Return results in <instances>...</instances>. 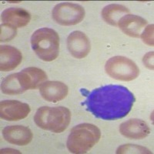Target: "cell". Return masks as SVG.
Wrapping results in <instances>:
<instances>
[{
  "label": "cell",
  "instance_id": "obj_1",
  "mask_svg": "<svg viewBox=\"0 0 154 154\" xmlns=\"http://www.w3.org/2000/svg\"><path fill=\"white\" fill-rule=\"evenodd\" d=\"M134 102V96L126 87L107 85L90 92L86 96L84 105L96 118L116 120L127 116Z\"/></svg>",
  "mask_w": 154,
  "mask_h": 154
},
{
  "label": "cell",
  "instance_id": "obj_2",
  "mask_svg": "<svg viewBox=\"0 0 154 154\" xmlns=\"http://www.w3.org/2000/svg\"><path fill=\"white\" fill-rule=\"evenodd\" d=\"M70 120L71 112L64 106H42L37 109L34 116V122L37 126L55 133L64 131L69 125Z\"/></svg>",
  "mask_w": 154,
  "mask_h": 154
},
{
  "label": "cell",
  "instance_id": "obj_3",
  "mask_svg": "<svg viewBox=\"0 0 154 154\" xmlns=\"http://www.w3.org/2000/svg\"><path fill=\"white\" fill-rule=\"evenodd\" d=\"M101 132L91 123H81L73 127L67 139L66 146L72 153L83 154L99 142Z\"/></svg>",
  "mask_w": 154,
  "mask_h": 154
},
{
  "label": "cell",
  "instance_id": "obj_4",
  "mask_svg": "<svg viewBox=\"0 0 154 154\" xmlns=\"http://www.w3.org/2000/svg\"><path fill=\"white\" fill-rule=\"evenodd\" d=\"M32 48L40 60L45 62L55 60L60 53V37L55 30L41 28L31 36Z\"/></svg>",
  "mask_w": 154,
  "mask_h": 154
},
{
  "label": "cell",
  "instance_id": "obj_5",
  "mask_svg": "<svg viewBox=\"0 0 154 154\" xmlns=\"http://www.w3.org/2000/svg\"><path fill=\"white\" fill-rule=\"evenodd\" d=\"M105 70L112 79L121 81H132L140 74V69L133 60L120 56H113L107 60Z\"/></svg>",
  "mask_w": 154,
  "mask_h": 154
},
{
  "label": "cell",
  "instance_id": "obj_6",
  "mask_svg": "<svg viewBox=\"0 0 154 154\" xmlns=\"http://www.w3.org/2000/svg\"><path fill=\"white\" fill-rule=\"evenodd\" d=\"M85 9L82 5L72 2H61L55 5L52 11L54 21L61 26H73L82 21Z\"/></svg>",
  "mask_w": 154,
  "mask_h": 154
},
{
  "label": "cell",
  "instance_id": "obj_7",
  "mask_svg": "<svg viewBox=\"0 0 154 154\" xmlns=\"http://www.w3.org/2000/svg\"><path fill=\"white\" fill-rule=\"evenodd\" d=\"M2 93L7 95H17L28 89H33L31 79L26 70L23 69L17 73H12L5 77L1 85Z\"/></svg>",
  "mask_w": 154,
  "mask_h": 154
},
{
  "label": "cell",
  "instance_id": "obj_8",
  "mask_svg": "<svg viewBox=\"0 0 154 154\" xmlns=\"http://www.w3.org/2000/svg\"><path fill=\"white\" fill-rule=\"evenodd\" d=\"M29 112V106L18 100H4L0 103V116L5 120H20L26 117Z\"/></svg>",
  "mask_w": 154,
  "mask_h": 154
},
{
  "label": "cell",
  "instance_id": "obj_9",
  "mask_svg": "<svg viewBox=\"0 0 154 154\" xmlns=\"http://www.w3.org/2000/svg\"><path fill=\"white\" fill-rule=\"evenodd\" d=\"M67 47L70 54L76 59L85 58L90 52L91 45L87 35L80 31H74L67 38Z\"/></svg>",
  "mask_w": 154,
  "mask_h": 154
},
{
  "label": "cell",
  "instance_id": "obj_10",
  "mask_svg": "<svg viewBox=\"0 0 154 154\" xmlns=\"http://www.w3.org/2000/svg\"><path fill=\"white\" fill-rule=\"evenodd\" d=\"M119 132L128 139L142 140L150 133V129L142 119H130L119 126Z\"/></svg>",
  "mask_w": 154,
  "mask_h": 154
},
{
  "label": "cell",
  "instance_id": "obj_11",
  "mask_svg": "<svg viewBox=\"0 0 154 154\" xmlns=\"http://www.w3.org/2000/svg\"><path fill=\"white\" fill-rule=\"evenodd\" d=\"M39 93L46 101L56 103L66 97L69 88L60 81H46L39 86Z\"/></svg>",
  "mask_w": 154,
  "mask_h": 154
},
{
  "label": "cell",
  "instance_id": "obj_12",
  "mask_svg": "<svg viewBox=\"0 0 154 154\" xmlns=\"http://www.w3.org/2000/svg\"><path fill=\"white\" fill-rule=\"evenodd\" d=\"M3 137L9 143L17 146H26L32 140L31 130L24 126H9L2 130Z\"/></svg>",
  "mask_w": 154,
  "mask_h": 154
},
{
  "label": "cell",
  "instance_id": "obj_13",
  "mask_svg": "<svg viewBox=\"0 0 154 154\" xmlns=\"http://www.w3.org/2000/svg\"><path fill=\"white\" fill-rule=\"evenodd\" d=\"M147 21L137 15H125L119 19L118 26L126 35L138 38L142 33V30L146 26Z\"/></svg>",
  "mask_w": 154,
  "mask_h": 154
},
{
  "label": "cell",
  "instance_id": "obj_14",
  "mask_svg": "<svg viewBox=\"0 0 154 154\" xmlns=\"http://www.w3.org/2000/svg\"><path fill=\"white\" fill-rule=\"evenodd\" d=\"M23 60L22 53L19 49L11 46H1L0 47V69L8 72L15 69Z\"/></svg>",
  "mask_w": 154,
  "mask_h": 154
},
{
  "label": "cell",
  "instance_id": "obj_15",
  "mask_svg": "<svg viewBox=\"0 0 154 154\" xmlns=\"http://www.w3.org/2000/svg\"><path fill=\"white\" fill-rule=\"evenodd\" d=\"M1 19L3 23L12 25L16 28H22L29 24L31 15L21 8H9L2 12Z\"/></svg>",
  "mask_w": 154,
  "mask_h": 154
},
{
  "label": "cell",
  "instance_id": "obj_16",
  "mask_svg": "<svg viewBox=\"0 0 154 154\" xmlns=\"http://www.w3.org/2000/svg\"><path fill=\"white\" fill-rule=\"evenodd\" d=\"M129 13L130 9L124 5L119 4H110L103 9L101 15L106 23L113 26H117L119 19Z\"/></svg>",
  "mask_w": 154,
  "mask_h": 154
},
{
  "label": "cell",
  "instance_id": "obj_17",
  "mask_svg": "<svg viewBox=\"0 0 154 154\" xmlns=\"http://www.w3.org/2000/svg\"><path fill=\"white\" fill-rule=\"evenodd\" d=\"M116 153H151V152L141 146L125 144L118 148Z\"/></svg>",
  "mask_w": 154,
  "mask_h": 154
},
{
  "label": "cell",
  "instance_id": "obj_18",
  "mask_svg": "<svg viewBox=\"0 0 154 154\" xmlns=\"http://www.w3.org/2000/svg\"><path fill=\"white\" fill-rule=\"evenodd\" d=\"M16 28L12 25L3 23L1 25V42L12 40L16 35Z\"/></svg>",
  "mask_w": 154,
  "mask_h": 154
},
{
  "label": "cell",
  "instance_id": "obj_19",
  "mask_svg": "<svg viewBox=\"0 0 154 154\" xmlns=\"http://www.w3.org/2000/svg\"><path fill=\"white\" fill-rule=\"evenodd\" d=\"M153 24L147 26L140 35L143 42L149 46H153Z\"/></svg>",
  "mask_w": 154,
  "mask_h": 154
},
{
  "label": "cell",
  "instance_id": "obj_20",
  "mask_svg": "<svg viewBox=\"0 0 154 154\" xmlns=\"http://www.w3.org/2000/svg\"><path fill=\"white\" fill-rule=\"evenodd\" d=\"M144 65L149 69H153V52H149L143 57Z\"/></svg>",
  "mask_w": 154,
  "mask_h": 154
}]
</instances>
